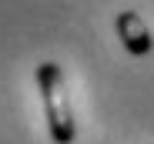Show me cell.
<instances>
[{
    "mask_svg": "<svg viewBox=\"0 0 154 144\" xmlns=\"http://www.w3.org/2000/svg\"><path fill=\"white\" fill-rule=\"evenodd\" d=\"M114 23H117V37H121V44H124L127 54H134V57L151 54L154 37H151V30H147V23H144L134 10H121Z\"/></svg>",
    "mask_w": 154,
    "mask_h": 144,
    "instance_id": "obj_2",
    "label": "cell"
},
{
    "mask_svg": "<svg viewBox=\"0 0 154 144\" xmlns=\"http://www.w3.org/2000/svg\"><path fill=\"white\" fill-rule=\"evenodd\" d=\"M37 90L44 101V117H47V131L54 137V144H74L77 124H74V111L67 97V81L54 60L37 64Z\"/></svg>",
    "mask_w": 154,
    "mask_h": 144,
    "instance_id": "obj_1",
    "label": "cell"
}]
</instances>
